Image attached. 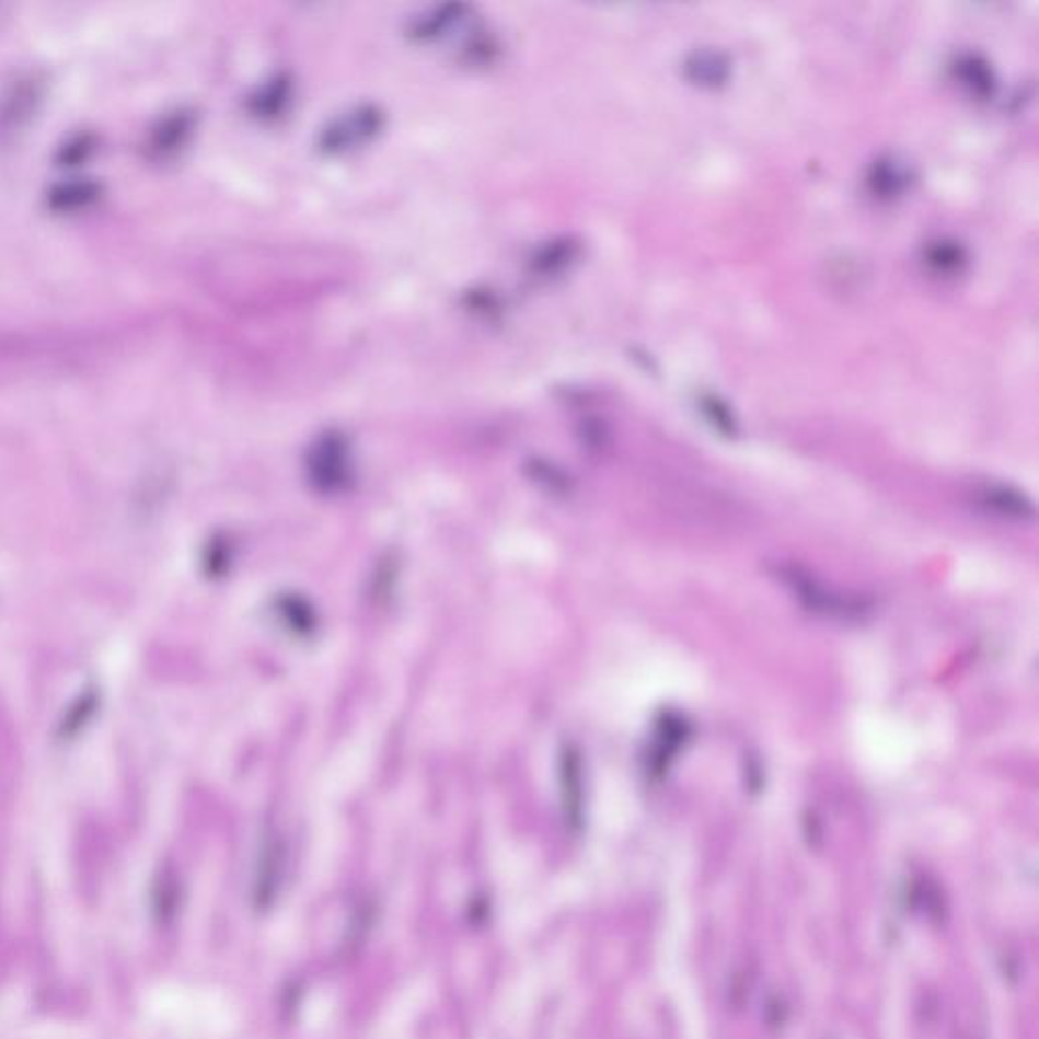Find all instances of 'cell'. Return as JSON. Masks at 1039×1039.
<instances>
[{"mask_svg": "<svg viewBox=\"0 0 1039 1039\" xmlns=\"http://www.w3.org/2000/svg\"><path fill=\"white\" fill-rule=\"evenodd\" d=\"M967 249L950 238H940L930 242L924 250V261L936 275H955L967 264Z\"/></svg>", "mask_w": 1039, "mask_h": 1039, "instance_id": "5bb4252c", "label": "cell"}, {"mask_svg": "<svg viewBox=\"0 0 1039 1039\" xmlns=\"http://www.w3.org/2000/svg\"><path fill=\"white\" fill-rule=\"evenodd\" d=\"M955 73H957L958 82L962 83L972 96L984 100L995 94V85H997L995 76L989 61H984L983 57L977 54L958 57Z\"/></svg>", "mask_w": 1039, "mask_h": 1039, "instance_id": "7c38bea8", "label": "cell"}, {"mask_svg": "<svg viewBox=\"0 0 1039 1039\" xmlns=\"http://www.w3.org/2000/svg\"><path fill=\"white\" fill-rule=\"evenodd\" d=\"M311 467L320 482L337 484L346 475L347 441L339 432H327L311 451Z\"/></svg>", "mask_w": 1039, "mask_h": 1039, "instance_id": "9c48e42d", "label": "cell"}, {"mask_svg": "<svg viewBox=\"0 0 1039 1039\" xmlns=\"http://www.w3.org/2000/svg\"><path fill=\"white\" fill-rule=\"evenodd\" d=\"M774 577L804 610L818 617L841 624H863L874 613V601L869 597L846 593L827 585L803 565L780 563L774 567Z\"/></svg>", "mask_w": 1039, "mask_h": 1039, "instance_id": "6da1fadb", "label": "cell"}, {"mask_svg": "<svg viewBox=\"0 0 1039 1039\" xmlns=\"http://www.w3.org/2000/svg\"><path fill=\"white\" fill-rule=\"evenodd\" d=\"M699 408L703 413V418L707 420L713 429L717 430L723 437H735L737 435V418L734 411L729 408L727 402L720 401L719 396L713 394H703L699 401Z\"/></svg>", "mask_w": 1039, "mask_h": 1039, "instance_id": "9a60e30c", "label": "cell"}, {"mask_svg": "<svg viewBox=\"0 0 1039 1039\" xmlns=\"http://www.w3.org/2000/svg\"><path fill=\"white\" fill-rule=\"evenodd\" d=\"M467 4H443L439 7L437 11L427 14V16H420L413 21V27H411V35L415 42H432L437 37H441L445 31L455 27L461 19H465V13H467Z\"/></svg>", "mask_w": 1039, "mask_h": 1039, "instance_id": "4fadbf2b", "label": "cell"}, {"mask_svg": "<svg viewBox=\"0 0 1039 1039\" xmlns=\"http://www.w3.org/2000/svg\"><path fill=\"white\" fill-rule=\"evenodd\" d=\"M910 183H912L910 166L893 154L879 157L867 173V185L871 194L879 199L900 197L901 194H905Z\"/></svg>", "mask_w": 1039, "mask_h": 1039, "instance_id": "52a82bcc", "label": "cell"}, {"mask_svg": "<svg viewBox=\"0 0 1039 1039\" xmlns=\"http://www.w3.org/2000/svg\"><path fill=\"white\" fill-rule=\"evenodd\" d=\"M693 727L689 719L674 711V708H665L658 713L654 720V735H651L650 751H648V774L651 777H665L668 774L670 765L677 760L680 749L684 748L691 741Z\"/></svg>", "mask_w": 1039, "mask_h": 1039, "instance_id": "3957f363", "label": "cell"}, {"mask_svg": "<svg viewBox=\"0 0 1039 1039\" xmlns=\"http://www.w3.org/2000/svg\"><path fill=\"white\" fill-rule=\"evenodd\" d=\"M384 128V112L374 104H360L356 108L333 118L321 130L318 147L327 157L351 153L370 145Z\"/></svg>", "mask_w": 1039, "mask_h": 1039, "instance_id": "7a4b0ae2", "label": "cell"}, {"mask_svg": "<svg viewBox=\"0 0 1039 1039\" xmlns=\"http://www.w3.org/2000/svg\"><path fill=\"white\" fill-rule=\"evenodd\" d=\"M746 780L749 786H760L763 780L762 763L755 758H749L748 767H746Z\"/></svg>", "mask_w": 1039, "mask_h": 1039, "instance_id": "2e32d148", "label": "cell"}, {"mask_svg": "<svg viewBox=\"0 0 1039 1039\" xmlns=\"http://www.w3.org/2000/svg\"><path fill=\"white\" fill-rule=\"evenodd\" d=\"M104 189L97 181L71 180L57 183L47 194V208L56 213H78L92 208Z\"/></svg>", "mask_w": 1039, "mask_h": 1039, "instance_id": "ba28073f", "label": "cell"}, {"mask_svg": "<svg viewBox=\"0 0 1039 1039\" xmlns=\"http://www.w3.org/2000/svg\"><path fill=\"white\" fill-rule=\"evenodd\" d=\"M195 130V114L192 111L171 112L159 120L149 137V153L153 159H169L180 153L189 142Z\"/></svg>", "mask_w": 1039, "mask_h": 1039, "instance_id": "5b68a950", "label": "cell"}, {"mask_svg": "<svg viewBox=\"0 0 1039 1039\" xmlns=\"http://www.w3.org/2000/svg\"><path fill=\"white\" fill-rule=\"evenodd\" d=\"M579 256V242L573 238H556L546 242L532 256L530 268L539 277H556L563 275L570 264Z\"/></svg>", "mask_w": 1039, "mask_h": 1039, "instance_id": "8fae6325", "label": "cell"}, {"mask_svg": "<svg viewBox=\"0 0 1039 1039\" xmlns=\"http://www.w3.org/2000/svg\"><path fill=\"white\" fill-rule=\"evenodd\" d=\"M295 85L287 73L273 76L268 82L263 83L249 100V111L252 116L273 123L278 120L285 112L291 106Z\"/></svg>", "mask_w": 1039, "mask_h": 1039, "instance_id": "8992f818", "label": "cell"}, {"mask_svg": "<svg viewBox=\"0 0 1039 1039\" xmlns=\"http://www.w3.org/2000/svg\"><path fill=\"white\" fill-rule=\"evenodd\" d=\"M977 501L984 512L1005 520L1029 522L1038 516L1034 499L1026 492L1007 484H986L977 492Z\"/></svg>", "mask_w": 1039, "mask_h": 1039, "instance_id": "277c9868", "label": "cell"}, {"mask_svg": "<svg viewBox=\"0 0 1039 1039\" xmlns=\"http://www.w3.org/2000/svg\"><path fill=\"white\" fill-rule=\"evenodd\" d=\"M684 76L701 88H720L731 76V61L717 49H699L686 57Z\"/></svg>", "mask_w": 1039, "mask_h": 1039, "instance_id": "30bf717a", "label": "cell"}]
</instances>
